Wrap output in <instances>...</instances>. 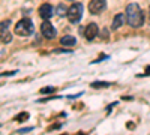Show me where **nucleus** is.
<instances>
[{"mask_svg":"<svg viewBox=\"0 0 150 135\" xmlns=\"http://www.w3.org/2000/svg\"><path fill=\"white\" fill-rule=\"evenodd\" d=\"M126 23L134 29H138L144 24V14L137 3H131L126 6Z\"/></svg>","mask_w":150,"mask_h":135,"instance_id":"obj_1","label":"nucleus"},{"mask_svg":"<svg viewBox=\"0 0 150 135\" xmlns=\"http://www.w3.org/2000/svg\"><path fill=\"white\" fill-rule=\"evenodd\" d=\"M33 32H35V26H33L32 20L29 18H23L15 24V33L18 36H30L33 35Z\"/></svg>","mask_w":150,"mask_h":135,"instance_id":"obj_2","label":"nucleus"},{"mask_svg":"<svg viewBox=\"0 0 150 135\" xmlns=\"http://www.w3.org/2000/svg\"><path fill=\"white\" fill-rule=\"evenodd\" d=\"M68 20L72 23V24H77L80 23L81 17H83V5L81 3H74L72 6L68 8Z\"/></svg>","mask_w":150,"mask_h":135,"instance_id":"obj_3","label":"nucleus"},{"mask_svg":"<svg viewBox=\"0 0 150 135\" xmlns=\"http://www.w3.org/2000/svg\"><path fill=\"white\" fill-rule=\"evenodd\" d=\"M9 24H11L9 20L0 23V41L3 44H9L12 41V35L9 32Z\"/></svg>","mask_w":150,"mask_h":135,"instance_id":"obj_4","label":"nucleus"},{"mask_svg":"<svg viewBox=\"0 0 150 135\" xmlns=\"http://www.w3.org/2000/svg\"><path fill=\"white\" fill-rule=\"evenodd\" d=\"M107 8V0H90L89 2V11L90 14L98 15Z\"/></svg>","mask_w":150,"mask_h":135,"instance_id":"obj_5","label":"nucleus"},{"mask_svg":"<svg viewBox=\"0 0 150 135\" xmlns=\"http://www.w3.org/2000/svg\"><path fill=\"white\" fill-rule=\"evenodd\" d=\"M41 32H42V36L47 39H53L56 36V29L48 20H44V23L41 24Z\"/></svg>","mask_w":150,"mask_h":135,"instance_id":"obj_6","label":"nucleus"},{"mask_svg":"<svg viewBox=\"0 0 150 135\" xmlns=\"http://www.w3.org/2000/svg\"><path fill=\"white\" fill-rule=\"evenodd\" d=\"M53 14H54V9L50 3H44V5L39 6V15H41L42 20H50L53 17Z\"/></svg>","mask_w":150,"mask_h":135,"instance_id":"obj_7","label":"nucleus"},{"mask_svg":"<svg viewBox=\"0 0 150 135\" xmlns=\"http://www.w3.org/2000/svg\"><path fill=\"white\" fill-rule=\"evenodd\" d=\"M98 32H99L98 26H96L95 23H90L89 26L86 27V30H84V36H86V39H87V41L95 39V38H96V35H98Z\"/></svg>","mask_w":150,"mask_h":135,"instance_id":"obj_8","label":"nucleus"},{"mask_svg":"<svg viewBox=\"0 0 150 135\" xmlns=\"http://www.w3.org/2000/svg\"><path fill=\"white\" fill-rule=\"evenodd\" d=\"M60 45H63V47H75L77 45V39L74 38V36H71V35H66V36H63V38L60 39Z\"/></svg>","mask_w":150,"mask_h":135,"instance_id":"obj_9","label":"nucleus"},{"mask_svg":"<svg viewBox=\"0 0 150 135\" xmlns=\"http://www.w3.org/2000/svg\"><path fill=\"white\" fill-rule=\"evenodd\" d=\"M123 23H125V15L123 14H117L114 17V20H112V24H111V29L112 30H117L123 26Z\"/></svg>","mask_w":150,"mask_h":135,"instance_id":"obj_10","label":"nucleus"},{"mask_svg":"<svg viewBox=\"0 0 150 135\" xmlns=\"http://www.w3.org/2000/svg\"><path fill=\"white\" fill-rule=\"evenodd\" d=\"M90 86H92L93 89H99V87H108L110 83H105V81H95V83H92Z\"/></svg>","mask_w":150,"mask_h":135,"instance_id":"obj_11","label":"nucleus"},{"mask_svg":"<svg viewBox=\"0 0 150 135\" xmlns=\"http://www.w3.org/2000/svg\"><path fill=\"white\" fill-rule=\"evenodd\" d=\"M42 95H50V93H54L56 92V87H53V86H48V87H42L39 90Z\"/></svg>","mask_w":150,"mask_h":135,"instance_id":"obj_12","label":"nucleus"},{"mask_svg":"<svg viewBox=\"0 0 150 135\" xmlns=\"http://www.w3.org/2000/svg\"><path fill=\"white\" fill-rule=\"evenodd\" d=\"M29 117H30V114L24 111V113H20V114H18V116L15 117V120H17V122H26V120H27Z\"/></svg>","mask_w":150,"mask_h":135,"instance_id":"obj_13","label":"nucleus"},{"mask_svg":"<svg viewBox=\"0 0 150 135\" xmlns=\"http://www.w3.org/2000/svg\"><path fill=\"white\" fill-rule=\"evenodd\" d=\"M57 14L63 17V15H66V14H68V9H66L63 5H59V6H57Z\"/></svg>","mask_w":150,"mask_h":135,"instance_id":"obj_14","label":"nucleus"},{"mask_svg":"<svg viewBox=\"0 0 150 135\" xmlns=\"http://www.w3.org/2000/svg\"><path fill=\"white\" fill-rule=\"evenodd\" d=\"M15 71H12V72H2L0 74V77H9V75H14Z\"/></svg>","mask_w":150,"mask_h":135,"instance_id":"obj_15","label":"nucleus"},{"mask_svg":"<svg viewBox=\"0 0 150 135\" xmlns=\"http://www.w3.org/2000/svg\"><path fill=\"white\" fill-rule=\"evenodd\" d=\"M102 32H104V33H101V38H104V39H107V38H108V30H107V29H104Z\"/></svg>","mask_w":150,"mask_h":135,"instance_id":"obj_16","label":"nucleus"},{"mask_svg":"<svg viewBox=\"0 0 150 135\" xmlns=\"http://www.w3.org/2000/svg\"><path fill=\"white\" fill-rule=\"evenodd\" d=\"M32 129H33V128H24V129H20L18 132H20V134H24V132H30Z\"/></svg>","mask_w":150,"mask_h":135,"instance_id":"obj_17","label":"nucleus"},{"mask_svg":"<svg viewBox=\"0 0 150 135\" xmlns=\"http://www.w3.org/2000/svg\"><path fill=\"white\" fill-rule=\"evenodd\" d=\"M147 72H150V66H147Z\"/></svg>","mask_w":150,"mask_h":135,"instance_id":"obj_18","label":"nucleus"},{"mask_svg":"<svg viewBox=\"0 0 150 135\" xmlns=\"http://www.w3.org/2000/svg\"><path fill=\"white\" fill-rule=\"evenodd\" d=\"M66 2H74V0H66Z\"/></svg>","mask_w":150,"mask_h":135,"instance_id":"obj_19","label":"nucleus"},{"mask_svg":"<svg viewBox=\"0 0 150 135\" xmlns=\"http://www.w3.org/2000/svg\"><path fill=\"white\" fill-rule=\"evenodd\" d=\"M63 135H66V134H63Z\"/></svg>","mask_w":150,"mask_h":135,"instance_id":"obj_20","label":"nucleus"}]
</instances>
